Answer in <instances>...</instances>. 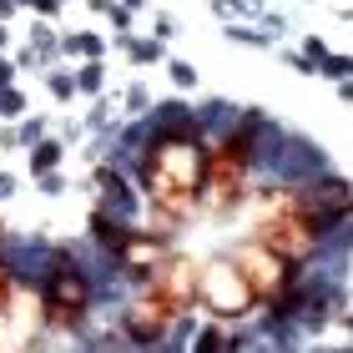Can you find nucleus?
Instances as JSON below:
<instances>
[{
    "mask_svg": "<svg viewBox=\"0 0 353 353\" xmlns=\"http://www.w3.org/2000/svg\"><path fill=\"white\" fill-rule=\"evenodd\" d=\"M0 106H6V111H21V91H0Z\"/></svg>",
    "mask_w": 353,
    "mask_h": 353,
    "instance_id": "nucleus-14",
    "label": "nucleus"
},
{
    "mask_svg": "<svg viewBox=\"0 0 353 353\" xmlns=\"http://www.w3.org/2000/svg\"><path fill=\"white\" fill-rule=\"evenodd\" d=\"M252 132L232 126L228 137L207 152V176H202V212L207 217H232L248 202V176H252Z\"/></svg>",
    "mask_w": 353,
    "mask_h": 353,
    "instance_id": "nucleus-2",
    "label": "nucleus"
},
{
    "mask_svg": "<svg viewBox=\"0 0 353 353\" xmlns=\"http://www.w3.org/2000/svg\"><path fill=\"white\" fill-rule=\"evenodd\" d=\"M46 328V283H15L0 313V348H30Z\"/></svg>",
    "mask_w": 353,
    "mask_h": 353,
    "instance_id": "nucleus-6",
    "label": "nucleus"
},
{
    "mask_svg": "<svg viewBox=\"0 0 353 353\" xmlns=\"http://www.w3.org/2000/svg\"><path fill=\"white\" fill-rule=\"evenodd\" d=\"M81 91H101V66H96V61L81 71Z\"/></svg>",
    "mask_w": 353,
    "mask_h": 353,
    "instance_id": "nucleus-10",
    "label": "nucleus"
},
{
    "mask_svg": "<svg viewBox=\"0 0 353 353\" xmlns=\"http://www.w3.org/2000/svg\"><path fill=\"white\" fill-rule=\"evenodd\" d=\"M141 187L152 202V222L162 232L187 228L202 212V176H207V152L197 141V126H157L152 141L141 147Z\"/></svg>",
    "mask_w": 353,
    "mask_h": 353,
    "instance_id": "nucleus-1",
    "label": "nucleus"
},
{
    "mask_svg": "<svg viewBox=\"0 0 353 353\" xmlns=\"http://www.w3.org/2000/svg\"><path fill=\"white\" fill-rule=\"evenodd\" d=\"M172 76H176V86H192V81H197V76H192V66H182V61L172 66Z\"/></svg>",
    "mask_w": 353,
    "mask_h": 353,
    "instance_id": "nucleus-13",
    "label": "nucleus"
},
{
    "mask_svg": "<svg viewBox=\"0 0 353 353\" xmlns=\"http://www.w3.org/2000/svg\"><path fill=\"white\" fill-rule=\"evenodd\" d=\"M61 162V141H36V157H30V172H36V176H46V172H51Z\"/></svg>",
    "mask_w": 353,
    "mask_h": 353,
    "instance_id": "nucleus-9",
    "label": "nucleus"
},
{
    "mask_svg": "<svg viewBox=\"0 0 353 353\" xmlns=\"http://www.w3.org/2000/svg\"><path fill=\"white\" fill-rule=\"evenodd\" d=\"M10 288H15V278H10V268L0 263V313H6V298H10Z\"/></svg>",
    "mask_w": 353,
    "mask_h": 353,
    "instance_id": "nucleus-11",
    "label": "nucleus"
},
{
    "mask_svg": "<svg viewBox=\"0 0 353 353\" xmlns=\"http://www.w3.org/2000/svg\"><path fill=\"white\" fill-rule=\"evenodd\" d=\"M137 288H152L157 298H167L172 308L187 318V313H192V303H197V293H202V263L172 248L167 258L157 263V268H152V272H147V278H141Z\"/></svg>",
    "mask_w": 353,
    "mask_h": 353,
    "instance_id": "nucleus-7",
    "label": "nucleus"
},
{
    "mask_svg": "<svg viewBox=\"0 0 353 353\" xmlns=\"http://www.w3.org/2000/svg\"><path fill=\"white\" fill-rule=\"evenodd\" d=\"M232 258L243 263V272H248V283L258 288V303H268V308H283V298L293 293V278H298V263L288 258V252H278V248H268V243H237L232 248Z\"/></svg>",
    "mask_w": 353,
    "mask_h": 353,
    "instance_id": "nucleus-5",
    "label": "nucleus"
},
{
    "mask_svg": "<svg viewBox=\"0 0 353 353\" xmlns=\"http://www.w3.org/2000/svg\"><path fill=\"white\" fill-rule=\"evenodd\" d=\"M172 323H182V313H176L167 298H157L152 288H141L137 303L121 313L126 339H137V343H157V339H167V328H172Z\"/></svg>",
    "mask_w": 353,
    "mask_h": 353,
    "instance_id": "nucleus-8",
    "label": "nucleus"
},
{
    "mask_svg": "<svg viewBox=\"0 0 353 353\" xmlns=\"http://www.w3.org/2000/svg\"><path fill=\"white\" fill-rule=\"evenodd\" d=\"M222 343H228V339H222V333H217V328H207V333H202V339H197V348H222Z\"/></svg>",
    "mask_w": 353,
    "mask_h": 353,
    "instance_id": "nucleus-12",
    "label": "nucleus"
},
{
    "mask_svg": "<svg viewBox=\"0 0 353 353\" xmlns=\"http://www.w3.org/2000/svg\"><path fill=\"white\" fill-rule=\"evenodd\" d=\"M41 283H46V328H81L91 308V283L71 252H51V268L41 272Z\"/></svg>",
    "mask_w": 353,
    "mask_h": 353,
    "instance_id": "nucleus-4",
    "label": "nucleus"
},
{
    "mask_svg": "<svg viewBox=\"0 0 353 353\" xmlns=\"http://www.w3.org/2000/svg\"><path fill=\"white\" fill-rule=\"evenodd\" d=\"M197 303L217 318V323H237V318H248L252 308H258V288L248 283V272H243V263H237L232 252H222V258L202 263V293H197Z\"/></svg>",
    "mask_w": 353,
    "mask_h": 353,
    "instance_id": "nucleus-3",
    "label": "nucleus"
}]
</instances>
